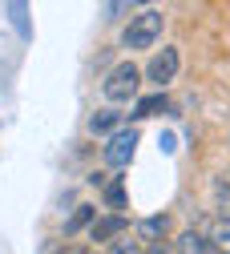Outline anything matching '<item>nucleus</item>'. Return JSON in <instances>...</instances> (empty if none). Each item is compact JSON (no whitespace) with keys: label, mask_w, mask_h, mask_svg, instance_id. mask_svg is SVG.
Here are the masks:
<instances>
[{"label":"nucleus","mask_w":230,"mask_h":254,"mask_svg":"<svg viewBox=\"0 0 230 254\" xmlns=\"http://www.w3.org/2000/svg\"><path fill=\"white\" fill-rule=\"evenodd\" d=\"M138 81H142V69L134 65V61H121V65H113V69H109V77L101 81L105 101H113V105L134 101V97H138Z\"/></svg>","instance_id":"1"},{"label":"nucleus","mask_w":230,"mask_h":254,"mask_svg":"<svg viewBox=\"0 0 230 254\" xmlns=\"http://www.w3.org/2000/svg\"><path fill=\"white\" fill-rule=\"evenodd\" d=\"M161 24H166V16H161L157 8H142L138 16H129V28H125L121 45L125 49H150L161 37Z\"/></svg>","instance_id":"2"},{"label":"nucleus","mask_w":230,"mask_h":254,"mask_svg":"<svg viewBox=\"0 0 230 254\" xmlns=\"http://www.w3.org/2000/svg\"><path fill=\"white\" fill-rule=\"evenodd\" d=\"M178 69H182V53H178L174 45H166V49H161L150 65H146V77H150V81L157 85V93H161V85H170V81L178 77Z\"/></svg>","instance_id":"3"},{"label":"nucleus","mask_w":230,"mask_h":254,"mask_svg":"<svg viewBox=\"0 0 230 254\" xmlns=\"http://www.w3.org/2000/svg\"><path fill=\"white\" fill-rule=\"evenodd\" d=\"M134 149H138V129H117L105 145V166L113 170H125L129 162H134Z\"/></svg>","instance_id":"4"},{"label":"nucleus","mask_w":230,"mask_h":254,"mask_svg":"<svg viewBox=\"0 0 230 254\" xmlns=\"http://www.w3.org/2000/svg\"><path fill=\"white\" fill-rule=\"evenodd\" d=\"M125 113H117V109H97L93 117H89V133H97V137H113L117 129H125Z\"/></svg>","instance_id":"5"},{"label":"nucleus","mask_w":230,"mask_h":254,"mask_svg":"<svg viewBox=\"0 0 230 254\" xmlns=\"http://www.w3.org/2000/svg\"><path fill=\"white\" fill-rule=\"evenodd\" d=\"M125 230H129V218L125 214H109V218H101L93 226V242H117Z\"/></svg>","instance_id":"6"},{"label":"nucleus","mask_w":230,"mask_h":254,"mask_svg":"<svg viewBox=\"0 0 230 254\" xmlns=\"http://www.w3.org/2000/svg\"><path fill=\"white\" fill-rule=\"evenodd\" d=\"M157 113H170V97L166 93H150V97L134 101V113L129 117H157Z\"/></svg>","instance_id":"7"},{"label":"nucleus","mask_w":230,"mask_h":254,"mask_svg":"<svg viewBox=\"0 0 230 254\" xmlns=\"http://www.w3.org/2000/svg\"><path fill=\"white\" fill-rule=\"evenodd\" d=\"M178 250H182V254H214L218 246H214L210 234H202V230H186V234L178 238Z\"/></svg>","instance_id":"8"},{"label":"nucleus","mask_w":230,"mask_h":254,"mask_svg":"<svg viewBox=\"0 0 230 254\" xmlns=\"http://www.w3.org/2000/svg\"><path fill=\"white\" fill-rule=\"evenodd\" d=\"M138 234L146 242H157V238H166L170 234V214H153V218H142L138 222Z\"/></svg>","instance_id":"9"},{"label":"nucleus","mask_w":230,"mask_h":254,"mask_svg":"<svg viewBox=\"0 0 230 254\" xmlns=\"http://www.w3.org/2000/svg\"><path fill=\"white\" fill-rule=\"evenodd\" d=\"M4 16H8V24L20 33V41H28V37H32V24H28V4L12 0V4H4Z\"/></svg>","instance_id":"10"},{"label":"nucleus","mask_w":230,"mask_h":254,"mask_svg":"<svg viewBox=\"0 0 230 254\" xmlns=\"http://www.w3.org/2000/svg\"><path fill=\"white\" fill-rule=\"evenodd\" d=\"M85 226H97V206H77L69 218H65V234H77V230H85Z\"/></svg>","instance_id":"11"},{"label":"nucleus","mask_w":230,"mask_h":254,"mask_svg":"<svg viewBox=\"0 0 230 254\" xmlns=\"http://www.w3.org/2000/svg\"><path fill=\"white\" fill-rule=\"evenodd\" d=\"M101 202H105L113 214H121V210H125V182H121V178H113V182H105V186H101Z\"/></svg>","instance_id":"12"},{"label":"nucleus","mask_w":230,"mask_h":254,"mask_svg":"<svg viewBox=\"0 0 230 254\" xmlns=\"http://www.w3.org/2000/svg\"><path fill=\"white\" fill-rule=\"evenodd\" d=\"M214 202H218V214L230 218V182H226V178L214 182Z\"/></svg>","instance_id":"13"},{"label":"nucleus","mask_w":230,"mask_h":254,"mask_svg":"<svg viewBox=\"0 0 230 254\" xmlns=\"http://www.w3.org/2000/svg\"><path fill=\"white\" fill-rule=\"evenodd\" d=\"M210 242H214V246H222V250L230 254V218H222L218 226L210 230Z\"/></svg>","instance_id":"14"},{"label":"nucleus","mask_w":230,"mask_h":254,"mask_svg":"<svg viewBox=\"0 0 230 254\" xmlns=\"http://www.w3.org/2000/svg\"><path fill=\"white\" fill-rule=\"evenodd\" d=\"M113 254H142V246L129 242V238H117V242H113Z\"/></svg>","instance_id":"15"},{"label":"nucleus","mask_w":230,"mask_h":254,"mask_svg":"<svg viewBox=\"0 0 230 254\" xmlns=\"http://www.w3.org/2000/svg\"><path fill=\"white\" fill-rule=\"evenodd\" d=\"M101 12H105V16H117V12H129V4H105Z\"/></svg>","instance_id":"16"},{"label":"nucleus","mask_w":230,"mask_h":254,"mask_svg":"<svg viewBox=\"0 0 230 254\" xmlns=\"http://www.w3.org/2000/svg\"><path fill=\"white\" fill-rule=\"evenodd\" d=\"M61 254H85V250H81V246H65Z\"/></svg>","instance_id":"17"},{"label":"nucleus","mask_w":230,"mask_h":254,"mask_svg":"<svg viewBox=\"0 0 230 254\" xmlns=\"http://www.w3.org/2000/svg\"><path fill=\"white\" fill-rule=\"evenodd\" d=\"M146 254H166V250H161V246H150V250H146Z\"/></svg>","instance_id":"18"}]
</instances>
